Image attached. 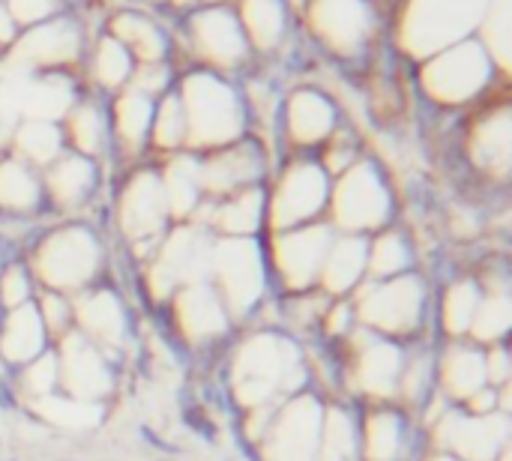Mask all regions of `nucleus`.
Masks as SVG:
<instances>
[{"mask_svg": "<svg viewBox=\"0 0 512 461\" xmlns=\"http://www.w3.org/2000/svg\"><path fill=\"white\" fill-rule=\"evenodd\" d=\"M39 294V285L24 261H6L0 267V312L21 309L33 303Z\"/></svg>", "mask_w": 512, "mask_h": 461, "instance_id": "aec40b11", "label": "nucleus"}, {"mask_svg": "<svg viewBox=\"0 0 512 461\" xmlns=\"http://www.w3.org/2000/svg\"><path fill=\"white\" fill-rule=\"evenodd\" d=\"M45 351H51V339L36 312V303H27L12 312H0V366L9 375L33 363Z\"/></svg>", "mask_w": 512, "mask_h": 461, "instance_id": "ddd939ff", "label": "nucleus"}, {"mask_svg": "<svg viewBox=\"0 0 512 461\" xmlns=\"http://www.w3.org/2000/svg\"><path fill=\"white\" fill-rule=\"evenodd\" d=\"M417 258L411 243L396 234V231H378L375 237H369V249H366V279L369 282H381V279H396L405 273L417 270Z\"/></svg>", "mask_w": 512, "mask_h": 461, "instance_id": "a211bd4d", "label": "nucleus"}, {"mask_svg": "<svg viewBox=\"0 0 512 461\" xmlns=\"http://www.w3.org/2000/svg\"><path fill=\"white\" fill-rule=\"evenodd\" d=\"M57 357V387L63 396L87 402V405H102L117 396L120 387V363L90 345L84 336L75 330L66 333L60 342L51 345Z\"/></svg>", "mask_w": 512, "mask_h": 461, "instance_id": "6e6552de", "label": "nucleus"}, {"mask_svg": "<svg viewBox=\"0 0 512 461\" xmlns=\"http://www.w3.org/2000/svg\"><path fill=\"white\" fill-rule=\"evenodd\" d=\"M429 450L462 461H498L510 450L507 414H468L465 408L438 402V414L426 420Z\"/></svg>", "mask_w": 512, "mask_h": 461, "instance_id": "39448f33", "label": "nucleus"}, {"mask_svg": "<svg viewBox=\"0 0 512 461\" xmlns=\"http://www.w3.org/2000/svg\"><path fill=\"white\" fill-rule=\"evenodd\" d=\"M480 300H483L480 276H456L441 288V297L432 300V309L444 342H459L471 336V324L480 309Z\"/></svg>", "mask_w": 512, "mask_h": 461, "instance_id": "2eb2a0df", "label": "nucleus"}, {"mask_svg": "<svg viewBox=\"0 0 512 461\" xmlns=\"http://www.w3.org/2000/svg\"><path fill=\"white\" fill-rule=\"evenodd\" d=\"M162 309L168 312L174 342L186 351L222 348L234 333V321L210 282H195L174 291Z\"/></svg>", "mask_w": 512, "mask_h": 461, "instance_id": "1a4fd4ad", "label": "nucleus"}, {"mask_svg": "<svg viewBox=\"0 0 512 461\" xmlns=\"http://www.w3.org/2000/svg\"><path fill=\"white\" fill-rule=\"evenodd\" d=\"M510 372H512L510 345H507V342L489 345V348H486V381H489V387H495V390L510 387Z\"/></svg>", "mask_w": 512, "mask_h": 461, "instance_id": "4be33fe9", "label": "nucleus"}, {"mask_svg": "<svg viewBox=\"0 0 512 461\" xmlns=\"http://www.w3.org/2000/svg\"><path fill=\"white\" fill-rule=\"evenodd\" d=\"M207 282L225 303L234 327H246L270 306L273 282L267 255L255 237H225L213 243Z\"/></svg>", "mask_w": 512, "mask_h": 461, "instance_id": "20e7f679", "label": "nucleus"}, {"mask_svg": "<svg viewBox=\"0 0 512 461\" xmlns=\"http://www.w3.org/2000/svg\"><path fill=\"white\" fill-rule=\"evenodd\" d=\"M366 249L369 237L336 234L318 276V291L330 300H348L366 282Z\"/></svg>", "mask_w": 512, "mask_h": 461, "instance_id": "4468645a", "label": "nucleus"}, {"mask_svg": "<svg viewBox=\"0 0 512 461\" xmlns=\"http://www.w3.org/2000/svg\"><path fill=\"white\" fill-rule=\"evenodd\" d=\"M312 387V366L303 342L276 324L249 327L225 351V390L240 414L279 405Z\"/></svg>", "mask_w": 512, "mask_h": 461, "instance_id": "f257e3e1", "label": "nucleus"}, {"mask_svg": "<svg viewBox=\"0 0 512 461\" xmlns=\"http://www.w3.org/2000/svg\"><path fill=\"white\" fill-rule=\"evenodd\" d=\"M27 411L39 423L54 426V429H63V432H87V429L99 426L102 417H105V408L102 405H87V402L69 399L63 393H54V396L39 399V402H30Z\"/></svg>", "mask_w": 512, "mask_h": 461, "instance_id": "6ab92c4d", "label": "nucleus"}, {"mask_svg": "<svg viewBox=\"0 0 512 461\" xmlns=\"http://www.w3.org/2000/svg\"><path fill=\"white\" fill-rule=\"evenodd\" d=\"M414 423L399 405H366L360 411V461H405Z\"/></svg>", "mask_w": 512, "mask_h": 461, "instance_id": "f8f14e48", "label": "nucleus"}, {"mask_svg": "<svg viewBox=\"0 0 512 461\" xmlns=\"http://www.w3.org/2000/svg\"><path fill=\"white\" fill-rule=\"evenodd\" d=\"M435 384L438 399L447 405H468L480 390L489 387L486 381V348L459 339V342H441L435 354Z\"/></svg>", "mask_w": 512, "mask_h": 461, "instance_id": "9b49d317", "label": "nucleus"}, {"mask_svg": "<svg viewBox=\"0 0 512 461\" xmlns=\"http://www.w3.org/2000/svg\"><path fill=\"white\" fill-rule=\"evenodd\" d=\"M24 264L30 267L39 291H54L63 297H75L93 285H102L108 273L102 240L81 225L39 237Z\"/></svg>", "mask_w": 512, "mask_h": 461, "instance_id": "7ed1b4c3", "label": "nucleus"}, {"mask_svg": "<svg viewBox=\"0 0 512 461\" xmlns=\"http://www.w3.org/2000/svg\"><path fill=\"white\" fill-rule=\"evenodd\" d=\"M318 461H360V411L342 396H324Z\"/></svg>", "mask_w": 512, "mask_h": 461, "instance_id": "dca6fc26", "label": "nucleus"}, {"mask_svg": "<svg viewBox=\"0 0 512 461\" xmlns=\"http://www.w3.org/2000/svg\"><path fill=\"white\" fill-rule=\"evenodd\" d=\"M357 327L366 333L393 339V342H414L429 327L432 312V291L420 270L381 279V282H363L351 297Z\"/></svg>", "mask_w": 512, "mask_h": 461, "instance_id": "f03ea898", "label": "nucleus"}, {"mask_svg": "<svg viewBox=\"0 0 512 461\" xmlns=\"http://www.w3.org/2000/svg\"><path fill=\"white\" fill-rule=\"evenodd\" d=\"M333 237L336 234L327 225H303L291 231H276L270 237V246L264 249L273 291L285 297V294H303V291L318 288V276H321Z\"/></svg>", "mask_w": 512, "mask_h": 461, "instance_id": "0eeeda50", "label": "nucleus"}, {"mask_svg": "<svg viewBox=\"0 0 512 461\" xmlns=\"http://www.w3.org/2000/svg\"><path fill=\"white\" fill-rule=\"evenodd\" d=\"M36 312L48 330V339L51 345L60 342L66 333L75 330V318H72V297H63V294H54V291H39L36 294Z\"/></svg>", "mask_w": 512, "mask_h": 461, "instance_id": "412c9836", "label": "nucleus"}, {"mask_svg": "<svg viewBox=\"0 0 512 461\" xmlns=\"http://www.w3.org/2000/svg\"><path fill=\"white\" fill-rule=\"evenodd\" d=\"M480 282H483V300H480V309H477V315H474L468 342H474V345H480V348H489V345L507 342V336H510V282L495 285V282L486 279V276H480Z\"/></svg>", "mask_w": 512, "mask_h": 461, "instance_id": "f3484780", "label": "nucleus"}, {"mask_svg": "<svg viewBox=\"0 0 512 461\" xmlns=\"http://www.w3.org/2000/svg\"><path fill=\"white\" fill-rule=\"evenodd\" d=\"M324 396L312 387L276 405L264 438L255 444L258 461H318Z\"/></svg>", "mask_w": 512, "mask_h": 461, "instance_id": "423d86ee", "label": "nucleus"}, {"mask_svg": "<svg viewBox=\"0 0 512 461\" xmlns=\"http://www.w3.org/2000/svg\"><path fill=\"white\" fill-rule=\"evenodd\" d=\"M420 461H462L456 456H447V453H438V450H429L426 456H420Z\"/></svg>", "mask_w": 512, "mask_h": 461, "instance_id": "5701e85b", "label": "nucleus"}, {"mask_svg": "<svg viewBox=\"0 0 512 461\" xmlns=\"http://www.w3.org/2000/svg\"><path fill=\"white\" fill-rule=\"evenodd\" d=\"M72 318H75V333L84 336L99 351H105L108 357H114L117 363L135 345L132 306L108 282L75 294L72 297Z\"/></svg>", "mask_w": 512, "mask_h": 461, "instance_id": "9d476101", "label": "nucleus"}]
</instances>
